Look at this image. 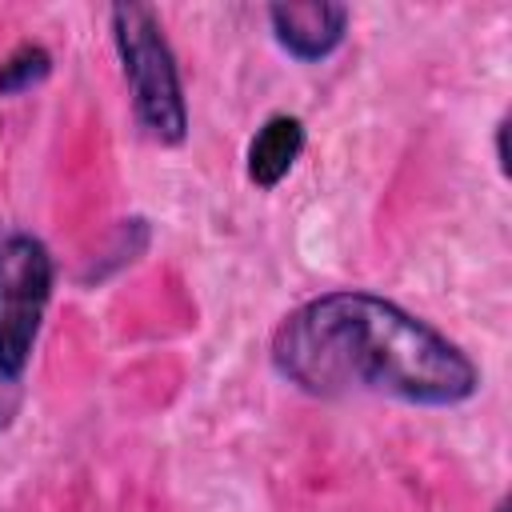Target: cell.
<instances>
[{
    "mask_svg": "<svg viewBox=\"0 0 512 512\" xmlns=\"http://www.w3.org/2000/svg\"><path fill=\"white\" fill-rule=\"evenodd\" d=\"M272 372L304 396H384L412 408H456L480 368L440 328L364 288H336L292 308L268 344Z\"/></svg>",
    "mask_w": 512,
    "mask_h": 512,
    "instance_id": "cell-1",
    "label": "cell"
},
{
    "mask_svg": "<svg viewBox=\"0 0 512 512\" xmlns=\"http://www.w3.org/2000/svg\"><path fill=\"white\" fill-rule=\"evenodd\" d=\"M108 28H112L128 96H132L136 124L144 128V136L160 144H180L188 136V100H184L180 64L172 44L164 40L160 16L148 4L128 0L108 8Z\"/></svg>",
    "mask_w": 512,
    "mask_h": 512,
    "instance_id": "cell-2",
    "label": "cell"
},
{
    "mask_svg": "<svg viewBox=\"0 0 512 512\" xmlns=\"http://www.w3.org/2000/svg\"><path fill=\"white\" fill-rule=\"evenodd\" d=\"M56 260L24 228L0 232V424H8L52 300Z\"/></svg>",
    "mask_w": 512,
    "mask_h": 512,
    "instance_id": "cell-3",
    "label": "cell"
},
{
    "mask_svg": "<svg viewBox=\"0 0 512 512\" xmlns=\"http://www.w3.org/2000/svg\"><path fill=\"white\" fill-rule=\"evenodd\" d=\"M268 24L276 44L296 60V64H316L328 60L344 36H348V8L332 0H308V4H272Z\"/></svg>",
    "mask_w": 512,
    "mask_h": 512,
    "instance_id": "cell-4",
    "label": "cell"
},
{
    "mask_svg": "<svg viewBox=\"0 0 512 512\" xmlns=\"http://www.w3.org/2000/svg\"><path fill=\"white\" fill-rule=\"evenodd\" d=\"M304 152V120L300 116H288V112H276L268 116L256 136L248 140V180L264 192H272L288 172L292 164L300 160Z\"/></svg>",
    "mask_w": 512,
    "mask_h": 512,
    "instance_id": "cell-5",
    "label": "cell"
},
{
    "mask_svg": "<svg viewBox=\"0 0 512 512\" xmlns=\"http://www.w3.org/2000/svg\"><path fill=\"white\" fill-rule=\"evenodd\" d=\"M48 72H52V52L36 40H24L0 60V96H20V92L44 84Z\"/></svg>",
    "mask_w": 512,
    "mask_h": 512,
    "instance_id": "cell-6",
    "label": "cell"
},
{
    "mask_svg": "<svg viewBox=\"0 0 512 512\" xmlns=\"http://www.w3.org/2000/svg\"><path fill=\"white\" fill-rule=\"evenodd\" d=\"M148 240H152V228H148V220H144V216L120 220V228H116V244L108 248V256H100V260H96V264L84 272V280H104L112 268H120V264H132L136 256H144Z\"/></svg>",
    "mask_w": 512,
    "mask_h": 512,
    "instance_id": "cell-7",
    "label": "cell"
},
{
    "mask_svg": "<svg viewBox=\"0 0 512 512\" xmlns=\"http://www.w3.org/2000/svg\"><path fill=\"white\" fill-rule=\"evenodd\" d=\"M496 164H500V172L508 176V120L496 124Z\"/></svg>",
    "mask_w": 512,
    "mask_h": 512,
    "instance_id": "cell-8",
    "label": "cell"
},
{
    "mask_svg": "<svg viewBox=\"0 0 512 512\" xmlns=\"http://www.w3.org/2000/svg\"><path fill=\"white\" fill-rule=\"evenodd\" d=\"M492 512H508V504H496V508H492Z\"/></svg>",
    "mask_w": 512,
    "mask_h": 512,
    "instance_id": "cell-9",
    "label": "cell"
}]
</instances>
